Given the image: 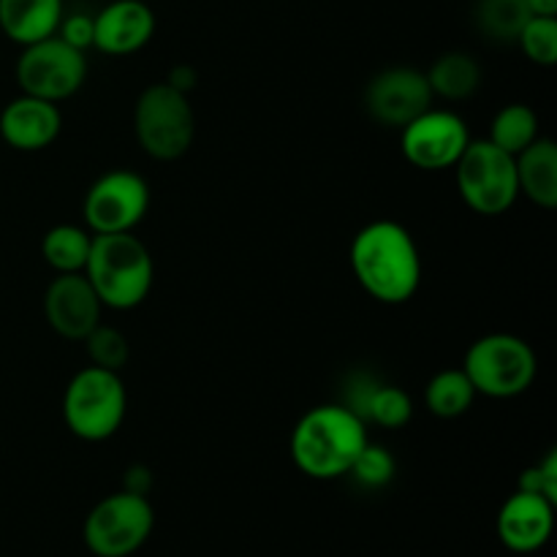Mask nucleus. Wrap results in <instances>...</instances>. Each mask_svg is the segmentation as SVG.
<instances>
[{"mask_svg":"<svg viewBox=\"0 0 557 557\" xmlns=\"http://www.w3.org/2000/svg\"><path fill=\"white\" fill-rule=\"evenodd\" d=\"M533 14L539 16H557V0H525Z\"/></svg>","mask_w":557,"mask_h":557,"instance_id":"obj_32","label":"nucleus"},{"mask_svg":"<svg viewBox=\"0 0 557 557\" xmlns=\"http://www.w3.org/2000/svg\"><path fill=\"white\" fill-rule=\"evenodd\" d=\"M348 261L359 286L381 305H406L422 286L419 245L397 221H373L359 228Z\"/></svg>","mask_w":557,"mask_h":557,"instance_id":"obj_1","label":"nucleus"},{"mask_svg":"<svg viewBox=\"0 0 557 557\" xmlns=\"http://www.w3.org/2000/svg\"><path fill=\"white\" fill-rule=\"evenodd\" d=\"M539 136H542L539 114L528 103H506L490 123L487 139L509 156H520Z\"/></svg>","mask_w":557,"mask_h":557,"instance_id":"obj_22","label":"nucleus"},{"mask_svg":"<svg viewBox=\"0 0 557 557\" xmlns=\"http://www.w3.org/2000/svg\"><path fill=\"white\" fill-rule=\"evenodd\" d=\"M60 128H63V114L58 103L27 96V92L11 98L0 112V136L11 150H47L60 136Z\"/></svg>","mask_w":557,"mask_h":557,"instance_id":"obj_16","label":"nucleus"},{"mask_svg":"<svg viewBox=\"0 0 557 557\" xmlns=\"http://www.w3.org/2000/svg\"><path fill=\"white\" fill-rule=\"evenodd\" d=\"M166 85H172L174 90H180L188 96V92L196 87V71L190 69V65H174L166 76Z\"/></svg>","mask_w":557,"mask_h":557,"instance_id":"obj_31","label":"nucleus"},{"mask_svg":"<svg viewBox=\"0 0 557 557\" xmlns=\"http://www.w3.org/2000/svg\"><path fill=\"white\" fill-rule=\"evenodd\" d=\"M457 190L471 212L484 218L504 215L520 199L515 156L490 139H471L455 163Z\"/></svg>","mask_w":557,"mask_h":557,"instance_id":"obj_7","label":"nucleus"},{"mask_svg":"<svg viewBox=\"0 0 557 557\" xmlns=\"http://www.w3.org/2000/svg\"><path fill=\"white\" fill-rule=\"evenodd\" d=\"M150 210V185L131 169H112L87 188L82 201L85 226L92 234L134 232Z\"/></svg>","mask_w":557,"mask_h":557,"instance_id":"obj_10","label":"nucleus"},{"mask_svg":"<svg viewBox=\"0 0 557 557\" xmlns=\"http://www.w3.org/2000/svg\"><path fill=\"white\" fill-rule=\"evenodd\" d=\"M128 413V392L114 370L87 364L63 392V422L74 438L103 444L123 428Z\"/></svg>","mask_w":557,"mask_h":557,"instance_id":"obj_4","label":"nucleus"},{"mask_svg":"<svg viewBox=\"0 0 557 557\" xmlns=\"http://www.w3.org/2000/svg\"><path fill=\"white\" fill-rule=\"evenodd\" d=\"M364 424H375L384 430H403L413 419V403L400 386L379 384L370 389L368 400L362 406Z\"/></svg>","mask_w":557,"mask_h":557,"instance_id":"obj_24","label":"nucleus"},{"mask_svg":"<svg viewBox=\"0 0 557 557\" xmlns=\"http://www.w3.org/2000/svg\"><path fill=\"white\" fill-rule=\"evenodd\" d=\"M82 343L87 346V357H90V364H96V368L120 373V370L128 364V357H131L128 337H125L120 330H114V326L103 324V321Z\"/></svg>","mask_w":557,"mask_h":557,"instance_id":"obj_26","label":"nucleus"},{"mask_svg":"<svg viewBox=\"0 0 557 557\" xmlns=\"http://www.w3.org/2000/svg\"><path fill=\"white\" fill-rule=\"evenodd\" d=\"M395 473H397V462L395 457H392V451L384 449V446L373 444V441H368V446H364L362 455L357 457V462L351 466L348 476H351L359 487L381 490L386 487V484H392Z\"/></svg>","mask_w":557,"mask_h":557,"instance_id":"obj_27","label":"nucleus"},{"mask_svg":"<svg viewBox=\"0 0 557 557\" xmlns=\"http://www.w3.org/2000/svg\"><path fill=\"white\" fill-rule=\"evenodd\" d=\"M123 490L125 493H134V495H145L152 490V473L150 468L145 466H131L128 471H125V479H123Z\"/></svg>","mask_w":557,"mask_h":557,"instance_id":"obj_30","label":"nucleus"},{"mask_svg":"<svg viewBox=\"0 0 557 557\" xmlns=\"http://www.w3.org/2000/svg\"><path fill=\"white\" fill-rule=\"evenodd\" d=\"M555 525V504L544 495L517 490L498 511V539L509 553L533 555L549 542Z\"/></svg>","mask_w":557,"mask_h":557,"instance_id":"obj_15","label":"nucleus"},{"mask_svg":"<svg viewBox=\"0 0 557 557\" xmlns=\"http://www.w3.org/2000/svg\"><path fill=\"white\" fill-rule=\"evenodd\" d=\"M134 134L152 161L183 158L196 136V114L188 96L166 82L145 87L134 107Z\"/></svg>","mask_w":557,"mask_h":557,"instance_id":"obj_6","label":"nucleus"},{"mask_svg":"<svg viewBox=\"0 0 557 557\" xmlns=\"http://www.w3.org/2000/svg\"><path fill=\"white\" fill-rule=\"evenodd\" d=\"M424 76L433 96L444 101H466L482 87V65L468 52L441 54Z\"/></svg>","mask_w":557,"mask_h":557,"instance_id":"obj_19","label":"nucleus"},{"mask_svg":"<svg viewBox=\"0 0 557 557\" xmlns=\"http://www.w3.org/2000/svg\"><path fill=\"white\" fill-rule=\"evenodd\" d=\"M533 11L525 0H479L476 25L490 41L517 44V36L531 20Z\"/></svg>","mask_w":557,"mask_h":557,"instance_id":"obj_23","label":"nucleus"},{"mask_svg":"<svg viewBox=\"0 0 557 557\" xmlns=\"http://www.w3.org/2000/svg\"><path fill=\"white\" fill-rule=\"evenodd\" d=\"M92 49L109 58L136 54L156 36V14L145 0H112L92 14Z\"/></svg>","mask_w":557,"mask_h":557,"instance_id":"obj_14","label":"nucleus"},{"mask_svg":"<svg viewBox=\"0 0 557 557\" xmlns=\"http://www.w3.org/2000/svg\"><path fill=\"white\" fill-rule=\"evenodd\" d=\"M400 131L403 156L411 166L422 169V172L455 169V163L460 161L468 141H471L466 120L451 109L430 107L428 112L419 114Z\"/></svg>","mask_w":557,"mask_h":557,"instance_id":"obj_11","label":"nucleus"},{"mask_svg":"<svg viewBox=\"0 0 557 557\" xmlns=\"http://www.w3.org/2000/svg\"><path fill=\"white\" fill-rule=\"evenodd\" d=\"M85 275L103 308L134 310L150 297L156 264L134 232L92 234Z\"/></svg>","mask_w":557,"mask_h":557,"instance_id":"obj_3","label":"nucleus"},{"mask_svg":"<svg viewBox=\"0 0 557 557\" xmlns=\"http://www.w3.org/2000/svg\"><path fill=\"white\" fill-rule=\"evenodd\" d=\"M517 490L544 495V498L557 504V451L553 449L542 462H539V466L522 471L520 487Z\"/></svg>","mask_w":557,"mask_h":557,"instance_id":"obj_28","label":"nucleus"},{"mask_svg":"<svg viewBox=\"0 0 557 557\" xmlns=\"http://www.w3.org/2000/svg\"><path fill=\"white\" fill-rule=\"evenodd\" d=\"M87 79L85 52L65 44L63 38L49 36L22 47L16 60V82L27 96L60 103L82 90Z\"/></svg>","mask_w":557,"mask_h":557,"instance_id":"obj_9","label":"nucleus"},{"mask_svg":"<svg viewBox=\"0 0 557 557\" xmlns=\"http://www.w3.org/2000/svg\"><path fill=\"white\" fill-rule=\"evenodd\" d=\"M92 33H96L92 14H63L54 36L63 38L65 44H71L79 52H87L92 47Z\"/></svg>","mask_w":557,"mask_h":557,"instance_id":"obj_29","label":"nucleus"},{"mask_svg":"<svg viewBox=\"0 0 557 557\" xmlns=\"http://www.w3.org/2000/svg\"><path fill=\"white\" fill-rule=\"evenodd\" d=\"M476 395L511 400L525 395L539 375V359L531 343L509 332H493L471 343L462 359Z\"/></svg>","mask_w":557,"mask_h":557,"instance_id":"obj_5","label":"nucleus"},{"mask_svg":"<svg viewBox=\"0 0 557 557\" xmlns=\"http://www.w3.org/2000/svg\"><path fill=\"white\" fill-rule=\"evenodd\" d=\"M476 389H473L471 379L466 375L462 368L441 370L433 379L428 381V389H424V406L433 417L438 419H460L476 403Z\"/></svg>","mask_w":557,"mask_h":557,"instance_id":"obj_21","label":"nucleus"},{"mask_svg":"<svg viewBox=\"0 0 557 557\" xmlns=\"http://www.w3.org/2000/svg\"><path fill=\"white\" fill-rule=\"evenodd\" d=\"M90 248L92 232L87 226H76V223H58L41 239V256L52 267L54 275L85 272Z\"/></svg>","mask_w":557,"mask_h":557,"instance_id":"obj_20","label":"nucleus"},{"mask_svg":"<svg viewBox=\"0 0 557 557\" xmlns=\"http://www.w3.org/2000/svg\"><path fill=\"white\" fill-rule=\"evenodd\" d=\"M370 433L362 417L343 403H324L299 417L292 433V460L315 482L348 476L351 466L368 446Z\"/></svg>","mask_w":557,"mask_h":557,"instance_id":"obj_2","label":"nucleus"},{"mask_svg":"<svg viewBox=\"0 0 557 557\" xmlns=\"http://www.w3.org/2000/svg\"><path fill=\"white\" fill-rule=\"evenodd\" d=\"M101 313L103 305L85 272L54 275V281L47 286V294H44V315H47L49 330L63 341H85L101 324Z\"/></svg>","mask_w":557,"mask_h":557,"instance_id":"obj_13","label":"nucleus"},{"mask_svg":"<svg viewBox=\"0 0 557 557\" xmlns=\"http://www.w3.org/2000/svg\"><path fill=\"white\" fill-rule=\"evenodd\" d=\"M433 101L435 96L424 71L408 65L384 69L368 82L364 90V109L375 123L386 128H406L411 120L428 112Z\"/></svg>","mask_w":557,"mask_h":557,"instance_id":"obj_12","label":"nucleus"},{"mask_svg":"<svg viewBox=\"0 0 557 557\" xmlns=\"http://www.w3.org/2000/svg\"><path fill=\"white\" fill-rule=\"evenodd\" d=\"M520 196L542 210L557 207V147L547 136H539L520 156H515Z\"/></svg>","mask_w":557,"mask_h":557,"instance_id":"obj_18","label":"nucleus"},{"mask_svg":"<svg viewBox=\"0 0 557 557\" xmlns=\"http://www.w3.org/2000/svg\"><path fill=\"white\" fill-rule=\"evenodd\" d=\"M517 44L533 65L553 69L557 63V16L533 14L517 36Z\"/></svg>","mask_w":557,"mask_h":557,"instance_id":"obj_25","label":"nucleus"},{"mask_svg":"<svg viewBox=\"0 0 557 557\" xmlns=\"http://www.w3.org/2000/svg\"><path fill=\"white\" fill-rule=\"evenodd\" d=\"M63 0H0V30L16 47H27L58 33Z\"/></svg>","mask_w":557,"mask_h":557,"instance_id":"obj_17","label":"nucleus"},{"mask_svg":"<svg viewBox=\"0 0 557 557\" xmlns=\"http://www.w3.org/2000/svg\"><path fill=\"white\" fill-rule=\"evenodd\" d=\"M156 511L145 495L120 493L98 500L87 515L82 539L96 557H131L152 536Z\"/></svg>","mask_w":557,"mask_h":557,"instance_id":"obj_8","label":"nucleus"}]
</instances>
